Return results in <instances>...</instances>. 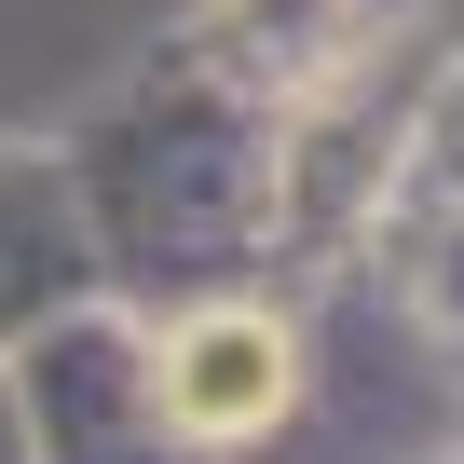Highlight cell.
Listing matches in <instances>:
<instances>
[{"instance_id": "1", "label": "cell", "mask_w": 464, "mask_h": 464, "mask_svg": "<svg viewBox=\"0 0 464 464\" xmlns=\"http://www.w3.org/2000/svg\"><path fill=\"white\" fill-rule=\"evenodd\" d=\"M164 396H178V423H218V437H232V423H260V410L287 396V342H274L260 314H205V328L178 342V382H164Z\"/></svg>"}]
</instances>
